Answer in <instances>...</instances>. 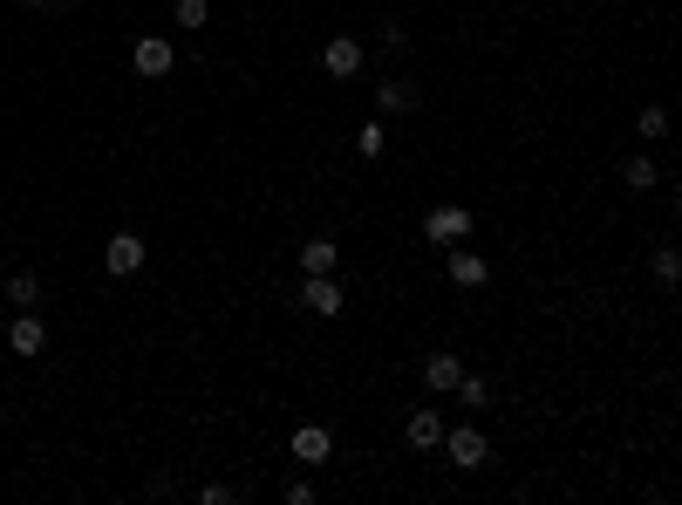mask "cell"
Segmentation results:
<instances>
[{"instance_id":"obj_13","label":"cell","mask_w":682,"mask_h":505,"mask_svg":"<svg viewBox=\"0 0 682 505\" xmlns=\"http://www.w3.org/2000/svg\"><path fill=\"white\" fill-rule=\"evenodd\" d=\"M417 103H423L417 82H382V110H417Z\"/></svg>"},{"instance_id":"obj_20","label":"cell","mask_w":682,"mask_h":505,"mask_svg":"<svg viewBox=\"0 0 682 505\" xmlns=\"http://www.w3.org/2000/svg\"><path fill=\"white\" fill-rule=\"evenodd\" d=\"M662 130H669V117H662V103H648V110H642V137H662Z\"/></svg>"},{"instance_id":"obj_15","label":"cell","mask_w":682,"mask_h":505,"mask_svg":"<svg viewBox=\"0 0 682 505\" xmlns=\"http://www.w3.org/2000/svg\"><path fill=\"white\" fill-rule=\"evenodd\" d=\"M457 403H471V410H485L492 403V389H485V376H457V389H451Z\"/></svg>"},{"instance_id":"obj_6","label":"cell","mask_w":682,"mask_h":505,"mask_svg":"<svg viewBox=\"0 0 682 505\" xmlns=\"http://www.w3.org/2000/svg\"><path fill=\"white\" fill-rule=\"evenodd\" d=\"M301 308H314V314H341V287L328 280V273H307V287H301Z\"/></svg>"},{"instance_id":"obj_19","label":"cell","mask_w":682,"mask_h":505,"mask_svg":"<svg viewBox=\"0 0 682 505\" xmlns=\"http://www.w3.org/2000/svg\"><path fill=\"white\" fill-rule=\"evenodd\" d=\"M355 151H362V157H382V123H362V130H355Z\"/></svg>"},{"instance_id":"obj_11","label":"cell","mask_w":682,"mask_h":505,"mask_svg":"<svg viewBox=\"0 0 682 505\" xmlns=\"http://www.w3.org/2000/svg\"><path fill=\"white\" fill-rule=\"evenodd\" d=\"M451 280H457V287H485V280H492V267H485L478 253H451Z\"/></svg>"},{"instance_id":"obj_21","label":"cell","mask_w":682,"mask_h":505,"mask_svg":"<svg viewBox=\"0 0 682 505\" xmlns=\"http://www.w3.org/2000/svg\"><path fill=\"white\" fill-rule=\"evenodd\" d=\"M28 7H35V14H76L82 0H28Z\"/></svg>"},{"instance_id":"obj_18","label":"cell","mask_w":682,"mask_h":505,"mask_svg":"<svg viewBox=\"0 0 682 505\" xmlns=\"http://www.w3.org/2000/svg\"><path fill=\"white\" fill-rule=\"evenodd\" d=\"M655 280H662V287H676V280H682V260H676V253H669V246L655 253Z\"/></svg>"},{"instance_id":"obj_4","label":"cell","mask_w":682,"mask_h":505,"mask_svg":"<svg viewBox=\"0 0 682 505\" xmlns=\"http://www.w3.org/2000/svg\"><path fill=\"white\" fill-rule=\"evenodd\" d=\"M464 233H471V212H464V205H444V212L423 219V239H444V246H451V239H464Z\"/></svg>"},{"instance_id":"obj_1","label":"cell","mask_w":682,"mask_h":505,"mask_svg":"<svg viewBox=\"0 0 682 505\" xmlns=\"http://www.w3.org/2000/svg\"><path fill=\"white\" fill-rule=\"evenodd\" d=\"M437 444H444V451H451V465H464V471H478L485 458H492V451H485V437H478L471 424H464V430H444Z\"/></svg>"},{"instance_id":"obj_7","label":"cell","mask_w":682,"mask_h":505,"mask_svg":"<svg viewBox=\"0 0 682 505\" xmlns=\"http://www.w3.org/2000/svg\"><path fill=\"white\" fill-rule=\"evenodd\" d=\"M103 267H110V273H137V267H144V239H137V233H116L110 253H103Z\"/></svg>"},{"instance_id":"obj_12","label":"cell","mask_w":682,"mask_h":505,"mask_svg":"<svg viewBox=\"0 0 682 505\" xmlns=\"http://www.w3.org/2000/svg\"><path fill=\"white\" fill-rule=\"evenodd\" d=\"M301 267L307 273H335V239H307V246H301Z\"/></svg>"},{"instance_id":"obj_14","label":"cell","mask_w":682,"mask_h":505,"mask_svg":"<svg viewBox=\"0 0 682 505\" xmlns=\"http://www.w3.org/2000/svg\"><path fill=\"white\" fill-rule=\"evenodd\" d=\"M7 301H14V308H35V301H41V280H35L28 267H21L14 280H7Z\"/></svg>"},{"instance_id":"obj_5","label":"cell","mask_w":682,"mask_h":505,"mask_svg":"<svg viewBox=\"0 0 682 505\" xmlns=\"http://www.w3.org/2000/svg\"><path fill=\"white\" fill-rule=\"evenodd\" d=\"M7 349H14V355H41V349H48V328L35 321V308H21V321L7 328Z\"/></svg>"},{"instance_id":"obj_10","label":"cell","mask_w":682,"mask_h":505,"mask_svg":"<svg viewBox=\"0 0 682 505\" xmlns=\"http://www.w3.org/2000/svg\"><path fill=\"white\" fill-rule=\"evenodd\" d=\"M403 437H410V444H417V451H430V444H437V437H444V424H437V410H430V403H423L417 417H410V424H403Z\"/></svg>"},{"instance_id":"obj_2","label":"cell","mask_w":682,"mask_h":505,"mask_svg":"<svg viewBox=\"0 0 682 505\" xmlns=\"http://www.w3.org/2000/svg\"><path fill=\"white\" fill-rule=\"evenodd\" d=\"M130 62H137V76H171V62H178V55H171V41H164V35H144V41H137V48H130Z\"/></svg>"},{"instance_id":"obj_16","label":"cell","mask_w":682,"mask_h":505,"mask_svg":"<svg viewBox=\"0 0 682 505\" xmlns=\"http://www.w3.org/2000/svg\"><path fill=\"white\" fill-rule=\"evenodd\" d=\"M212 21V0H178V28H205Z\"/></svg>"},{"instance_id":"obj_17","label":"cell","mask_w":682,"mask_h":505,"mask_svg":"<svg viewBox=\"0 0 682 505\" xmlns=\"http://www.w3.org/2000/svg\"><path fill=\"white\" fill-rule=\"evenodd\" d=\"M648 185H662V178H655L648 157H635V164H628V192H648Z\"/></svg>"},{"instance_id":"obj_9","label":"cell","mask_w":682,"mask_h":505,"mask_svg":"<svg viewBox=\"0 0 682 505\" xmlns=\"http://www.w3.org/2000/svg\"><path fill=\"white\" fill-rule=\"evenodd\" d=\"M457 376H464V362H457V355H444V349L423 362V383H430V389H457Z\"/></svg>"},{"instance_id":"obj_8","label":"cell","mask_w":682,"mask_h":505,"mask_svg":"<svg viewBox=\"0 0 682 505\" xmlns=\"http://www.w3.org/2000/svg\"><path fill=\"white\" fill-rule=\"evenodd\" d=\"M328 451H335V437H328V430H321V424L294 430V458H301V465H321Z\"/></svg>"},{"instance_id":"obj_3","label":"cell","mask_w":682,"mask_h":505,"mask_svg":"<svg viewBox=\"0 0 682 505\" xmlns=\"http://www.w3.org/2000/svg\"><path fill=\"white\" fill-rule=\"evenodd\" d=\"M321 69H328V76H362V41L335 35L328 48H321Z\"/></svg>"}]
</instances>
